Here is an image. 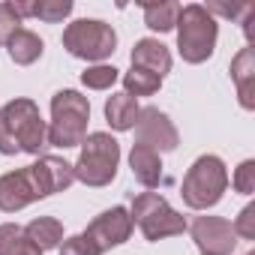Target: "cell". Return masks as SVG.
<instances>
[{
    "mask_svg": "<svg viewBox=\"0 0 255 255\" xmlns=\"http://www.w3.org/2000/svg\"><path fill=\"white\" fill-rule=\"evenodd\" d=\"M63 48L87 63H102L117 48V33L99 18H78L63 30Z\"/></svg>",
    "mask_w": 255,
    "mask_h": 255,
    "instance_id": "7",
    "label": "cell"
},
{
    "mask_svg": "<svg viewBox=\"0 0 255 255\" xmlns=\"http://www.w3.org/2000/svg\"><path fill=\"white\" fill-rule=\"evenodd\" d=\"M231 183H234V189H237L240 195H252V192H255V162H252V159H243V162L237 165Z\"/></svg>",
    "mask_w": 255,
    "mask_h": 255,
    "instance_id": "26",
    "label": "cell"
},
{
    "mask_svg": "<svg viewBox=\"0 0 255 255\" xmlns=\"http://www.w3.org/2000/svg\"><path fill=\"white\" fill-rule=\"evenodd\" d=\"M39 186L33 180V171L30 165L27 168H18V171H6L0 177V210L3 213H15V210H24L27 204L39 201Z\"/></svg>",
    "mask_w": 255,
    "mask_h": 255,
    "instance_id": "11",
    "label": "cell"
},
{
    "mask_svg": "<svg viewBox=\"0 0 255 255\" xmlns=\"http://www.w3.org/2000/svg\"><path fill=\"white\" fill-rule=\"evenodd\" d=\"M135 132H138V144L150 147L153 153H171L180 144L177 126L171 123V117L165 111H159L156 105H147L138 111L135 120Z\"/></svg>",
    "mask_w": 255,
    "mask_h": 255,
    "instance_id": "8",
    "label": "cell"
},
{
    "mask_svg": "<svg viewBox=\"0 0 255 255\" xmlns=\"http://www.w3.org/2000/svg\"><path fill=\"white\" fill-rule=\"evenodd\" d=\"M69 12H72V0H36L30 18H39L45 24H60Z\"/></svg>",
    "mask_w": 255,
    "mask_h": 255,
    "instance_id": "22",
    "label": "cell"
},
{
    "mask_svg": "<svg viewBox=\"0 0 255 255\" xmlns=\"http://www.w3.org/2000/svg\"><path fill=\"white\" fill-rule=\"evenodd\" d=\"M114 81H117V69L108 63H93L81 72V84L87 90H108Z\"/></svg>",
    "mask_w": 255,
    "mask_h": 255,
    "instance_id": "23",
    "label": "cell"
},
{
    "mask_svg": "<svg viewBox=\"0 0 255 255\" xmlns=\"http://www.w3.org/2000/svg\"><path fill=\"white\" fill-rule=\"evenodd\" d=\"M24 234H27V240H30L36 249H42V252L57 249V246L63 243V225H60V219H54V216H36V219H30V222L24 225Z\"/></svg>",
    "mask_w": 255,
    "mask_h": 255,
    "instance_id": "17",
    "label": "cell"
},
{
    "mask_svg": "<svg viewBox=\"0 0 255 255\" xmlns=\"http://www.w3.org/2000/svg\"><path fill=\"white\" fill-rule=\"evenodd\" d=\"M189 234L201 255H231L234 252V228L222 216H195L189 225Z\"/></svg>",
    "mask_w": 255,
    "mask_h": 255,
    "instance_id": "10",
    "label": "cell"
},
{
    "mask_svg": "<svg viewBox=\"0 0 255 255\" xmlns=\"http://www.w3.org/2000/svg\"><path fill=\"white\" fill-rule=\"evenodd\" d=\"M6 51H9V57L18 63V66H30V63H36L39 57H42V51H45V42L39 39V33H33V30H18L9 42H6Z\"/></svg>",
    "mask_w": 255,
    "mask_h": 255,
    "instance_id": "18",
    "label": "cell"
},
{
    "mask_svg": "<svg viewBox=\"0 0 255 255\" xmlns=\"http://www.w3.org/2000/svg\"><path fill=\"white\" fill-rule=\"evenodd\" d=\"M234 237H243V240H255V204H246L237 219H234Z\"/></svg>",
    "mask_w": 255,
    "mask_h": 255,
    "instance_id": "27",
    "label": "cell"
},
{
    "mask_svg": "<svg viewBox=\"0 0 255 255\" xmlns=\"http://www.w3.org/2000/svg\"><path fill=\"white\" fill-rule=\"evenodd\" d=\"M138 102L129 93H111L105 102V120L114 132H129L135 129V120H138Z\"/></svg>",
    "mask_w": 255,
    "mask_h": 255,
    "instance_id": "16",
    "label": "cell"
},
{
    "mask_svg": "<svg viewBox=\"0 0 255 255\" xmlns=\"http://www.w3.org/2000/svg\"><path fill=\"white\" fill-rule=\"evenodd\" d=\"M204 9H207L213 18H216V15H222V18H237V15H246V12L252 9V3H231V6H228V3H207Z\"/></svg>",
    "mask_w": 255,
    "mask_h": 255,
    "instance_id": "28",
    "label": "cell"
},
{
    "mask_svg": "<svg viewBox=\"0 0 255 255\" xmlns=\"http://www.w3.org/2000/svg\"><path fill=\"white\" fill-rule=\"evenodd\" d=\"M33 171V180L39 186V195L48 198L54 192H63L75 183V174H72V165L60 156H39V162L30 165Z\"/></svg>",
    "mask_w": 255,
    "mask_h": 255,
    "instance_id": "12",
    "label": "cell"
},
{
    "mask_svg": "<svg viewBox=\"0 0 255 255\" xmlns=\"http://www.w3.org/2000/svg\"><path fill=\"white\" fill-rule=\"evenodd\" d=\"M249 255H255V252H249Z\"/></svg>",
    "mask_w": 255,
    "mask_h": 255,
    "instance_id": "29",
    "label": "cell"
},
{
    "mask_svg": "<svg viewBox=\"0 0 255 255\" xmlns=\"http://www.w3.org/2000/svg\"><path fill=\"white\" fill-rule=\"evenodd\" d=\"M57 249H60V255H102V252L96 249V243H93L90 237H84V234H72V237H66Z\"/></svg>",
    "mask_w": 255,
    "mask_h": 255,
    "instance_id": "25",
    "label": "cell"
},
{
    "mask_svg": "<svg viewBox=\"0 0 255 255\" xmlns=\"http://www.w3.org/2000/svg\"><path fill=\"white\" fill-rule=\"evenodd\" d=\"M129 168L135 174V180L147 189H156L162 183V159L159 153H153L150 147L144 144H132V153H129Z\"/></svg>",
    "mask_w": 255,
    "mask_h": 255,
    "instance_id": "15",
    "label": "cell"
},
{
    "mask_svg": "<svg viewBox=\"0 0 255 255\" xmlns=\"http://www.w3.org/2000/svg\"><path fill=\"white\" fill-rule=\"evenodd\" d=\"M21 30V18L15 15L12 3H0V45H6Z\"/></svg>",
    "mask_w": 255,
    "mask_h": 255,
    "instance_id": "24",
    "label": "cell"
},
{
    "mask_svg": "<svg viewBox=\"0 0 255 255\" xmlns=\"http://www.w3.org/2000/svg\"><path fill=\"white\" fill-rule=\"evenodd\" d=\"M174 30H177V51H180V57L186 63H204L213 54L219 24L201 3L180 6Z\"/></svg>",
    "mask_w": 255,
    "mask_h": 255,
    "instance_id": "3",
    "label": "cell"
},
{
    "mask_svg": "<svg viewBox=\"0 0 255 255\" xmlns=\"http://www.w3.org/2000/svg\"><path fill=\"white\" fill-rule=\"evenodd\" d=\"M129 216H132V222L141 228V234L150 243L165 240V237H177V234H183L189 228L186 219L159 192H141V195H135Z\"/></svg>",
    "mask_w": 255,
    "mask_h": 255,
    "instance_id": "6",
    "label": "cell"
},
{
    "mask_svg": "<svg viewBox=\"0 0 255 255\" xmlns=\"http://www.w3.org/2000/svg\"><path fill=\"white\" fill-rule=\"evenodd\" d=\"M45 147H48V123L42 120L39 105L33 99L21 96L0 108V153L39 156Z\"/></svg>",
    "mask_w": 255,
    "mask_h": 255,
    "instance_id": "1",
    "label": "cell"
},
{
    "mask_svg": "<svg viewBox=\"0 0 255 255\" xmlns=\"http://www.w3.org/2000/svg\"><path fill=\"white\" fill-rule=\"evenodd\" d=\"M117 165H120V144L108 132H90L81 141V153L78 162L72 165V174L84 186L99 189L117 177Z\"/></svg>",
    "mask_w": 255,
    "mask_h": 255,
    "instance_id": "4",
    "label": "cell"
},
{
    "mask_svg": "<svg viewBox=\"0 0 255 255\" xmlns=\"http://www.w3.org/2000/svg\"><path fill=\"white\" fill-rule=\"evenodd\" d=\"M228 189V171H225V162L213 153H204L192 162V168L186 171L183 177V186H180V195L186 201V207L192 210H207V207H216L222 201Z\"/></svg>",
    "mask_w": 255,
    "mask_h": 255,
    "instance_id": "5",
    "label": "cell"
},
{
    "mask_svg": "<svg viewBox=\"0 0 255 255\" xmlns=\"http://www.w3.org/2000/svg\"><path fill=\"white\" fill-rule=\"evenodd\" d=\"M123 93H129L132 99H138V96H153L159 87H162V78H156L153 72H144V69H138V66H132L129 72L123 75Z\"/></svg>",
    "mask_w": 255,
    "mask_h": 255,
    "instance_id": "21",
    "label": "cell"
},
{
    "mask_svg": "<svg viewBox=\"0 0 255 255\" xmlns=\"http://www.w3.org/2000/svg\"><path fill=\"white\" fill-rule=\"evenodd\" d=\"M0 255H42V249H36L24 228L15 222H3L0 225Z\"/></svg>",
    "mask_w": 255,
    "mask_h": 255,
    "instance_id": "19",
    "label": "cell"
},
{
    "mask_svg": "<svg viewBox=\"0 0 255 255\" xmlns=\"http://www.w3.org/2000/svg\"><path fill=\"white\" fill-rule=\"evenodd\" d=\"M132 228H135V222H132L129 210H126V207H108V210H102L81 234L90 237L99 252H105V249H111V246H120V243L129 240V237H132Z\"/></svg>",
    "mask_w": 255,
    "mask_h": 255,
    "instance_id": "9",
    "label": "cell"
},
{
    "mask_svg": "<svg viewBox=\"0 0 255 255\" xmlns=\"http://www.w3.org/2000/svg\"><path fill=\"white\" fill-rule=\"evenodd\" d=\"M90 102L78 90H57L51 96V123H48V144L51 147H81L87 138Z\"/></svg>",
    "mask_w": 255,
    "mask_h": 255,
    "instance_id": "2",
    "label": "cell"
},
{
    "mask_svg": "<svg viewBox=\"0 0 255 255\" xmlns=\"http://www.w3.org/2000/svg\"><path fill=\"white\" fill-rule=\"evenodd\" d=\"M144 9V24L156 33H168L177 24V12L180 3H171V0H162V3H141Z\"/></svg>",
    "mask_w": 255,
    "mask_h": 255,
    "instance_id": "20",
    "label": "cell"
},
{
    "mask_svg": "<svg viewBox=\"0 0 255 255\" xmlns=\"http://www.w3.org/2000/svg\"><path fill=\"white\" fill-rule=\"evenodd\" d=\"M231 81L237 87L240 105L246 111L255 108V48H240L231 60Z\"/></svg>",
    "mask_w": 255,
    "mask_h": 255,
    "instance_id": "13",
    "label": "cell"
},
{
    "mask_svg": "<svg viewBox=\"0 0 255 255\" xmlns=\"http://www.w3.org/2000/svg\"><path fill=\"white\" fill-rule=\"evenodd\" d=\"M132 66L153 72L156 78H165L171 72V51L159 39H138L132 48Z\"/></svg>",
    "mask_w": 255,
    "mask_h": 255,
    "instance_id": "14",
    "label": "cell"
}]
</instances>
